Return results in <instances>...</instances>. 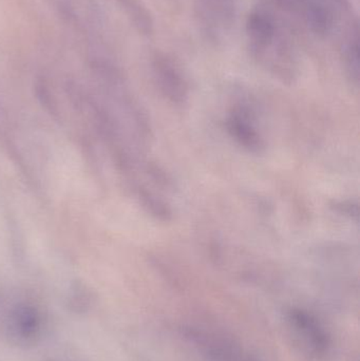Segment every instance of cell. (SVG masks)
Segmentation results:
<instances>
[{"mask_svg": "<svg viewBox=\"0 0 360 361\" xmlns=\"http://www.w3.org/2000/svg\"><path fill=\"white\" fill-rule=\"evenodd\" d=\"M287 326L293 343L309 360L325 361L331 355L333 341L321 320L309 311L294 307L287 313Z\"/></svg>", "mask_w": 360, "mask_h": 361, "instance_id": "obj_1", "label": "cell"}, {"mask_svg": "<svg viewBox=\"0 0 360 361\" xmlns=\"http://www.w3.org/2000/svg\"><path fill=\"white\" fill-rule=\"evenodd\" d=\"M228 133L245 149L253 154H261L266 148L264 139L256 127L253 112L249 108L236 107L226 121Z\"/></svg>", "mask_w": 360, "mask_h": 361, "instance_id": "obj_2", "label": "cell"}, {"mask_svg": "<svg viewBox=\"0 0 360 361\" xmlns=\"http://www.w3.org/2000/svg\"><path fill=\"white\" fill-rule=\"evenodd\" d=\"M192 338L200 347L205 361H258L239 345L223 337L194 333Z\"/></svg>", "mask_w": 360, "mask_h": 361, "instance_id": "obj_3", "label": "cell"}, {"mask_svg": "<svg viewBox=\"0 0 360 361\" xmlns=\"http://www.w3.org/2000/svg\"><path fill=\"white\" fill-rule=\"evenodd\" d=\"M156 74L163 94L177 105H182L187 99L188 89L185 78L177 66L166 57L158 59Z\"/></svg>", "mask_w": 360, "mask_h": 361, "instance_id": "obj_4", "label": "cell"}, {"mask_svg": "<svg viewBox=\"0 0 360 361\" xmlns=\"http://www.w3.org/2000/svg\"><path fill=\"white\" fill-rule=\"evenodd\" d=\"M13 329L20 338H30L38 328L37 314L30 307H19L12 317Z\"/></svg>", "mask_w": 360, "mask_h": 361, "instance_id": "obj_5", "label": "cell"}]
</instances>
